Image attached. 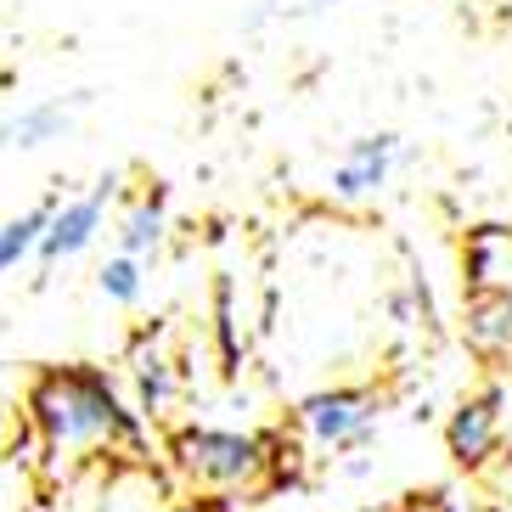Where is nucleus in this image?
<instances>
[{
    "instance_id": "f8f14e48",
    "label": "nucleus",
    "mask_w": 512,
    "mask_h": 512,
    "mask_svg": "<svg viewBox=\"0 0 512 512\" xmlns=\"http://www.w3.org/2000/svg\"><path fill=\"white\" fill-rule=\"evenodd\" d=\"M96 287H102L107 304H136V299H141V259L113 254V259L102 265V276H96Z\"/></svg>"
},
{
    "instance_id": "7ed1b4c3",
    "label": "nucleus",
    "mask_w": 512,
    "mask_h": 512,
    "mask_svg": "<svg viewBox=\"0 0 512 512\" xmlns=\"http://www.w3.org/2000/svg\"><path fill=\"white\" fill-rule=\"evenodd\" d=\"M293 422H299L310 451H355L383 422V394L366 383H332V389L304 394L293 406Z\"/></svg>"
},
{
    "instance_id": "423d86ee",
    "label": "nucleus",
    "mask_w": 512,
    "mask_h": 512,
    "mask_svg": "<svg viewBox=\"0 0 512 512\" xmlns=\"http://www.w3.org/2000/svg\"><path fill=\"white\" fill-rule=\"evenodd\" d=\"M394 164H400V136H355L344 147V158L332 164V197L338 203H372L383 186L394 181Z\"/></svg>"
},
{
    "instance_id": "4468645a",
    "label": "nucleus",
    "mask_w": 512,
    "mask_h": 512,
    "mask_svg": "<svg viewBox=\"0 0 512 512\" xmlns=\"http://www.w3.org/2000/svg\"><path fill=\"white\" fill-rule=\"evenodd\" d=\"M394 512H439V496H406Z\"/></svg>"
},
{
    "instance_id": "2eb2a0df",
    "label": "nucleus",
    "mask_w": 512,
    "mask_h": 512,
    "mask_svg": "<svg viewBox=\"0 0 512 512\" xmlns=\"http://www.w3.org/2000/svg\"><path fill=\"white\" fill-rule=\"evenodd\" d=\"M501 496L512 501V451H507V462H501Z\"/></svg>"
},
{
    "instance_id": "0eeeda50",
    "label": "nucleus",
    "mask_w": 512,
    "mask_h": 512,
    "mask_svg": "<svg viewBox=\"0 0 512 512\" xmlns=\"http://www.w3.org/2000/svg\"><path fill=\"white\" fill-rule=\"evenodd\" d=\"M467 293H512V231L479 226L462 248Z\"/></svg>"
},
{
    "instance_id": "9b49d317",
    "label": "nucleus",
    "mask_w": 512,
    "mask_h": 512,
    "mask_svg": "<svg viewBox=\"0 0 512 512\" xmlns=\"http://www.w3.org/2000/svg\"><path fill=\"white\" fill-rule=\"evenodd\" d=\"M51 209H57V197L12 214V220H0V276H12L23 259L40 254V237H46V226H51Z\"/></svg>"
},
{
    "instance_id": "6e6552de",
    "label": "nucleus",
    "mask_w": 512,
    "mask_h": 512,
    "mask_svg": "<svg viewBox=\"0 0 512 512\" xmlns=\"http://www.w3.org/2000/svg\"><path fill=\"white\" fill-rule=\"evenodd\" d=\"M467 344L484 361L512 355V293H467Z\"/></svg>"
},
{
    "instance_id": "20e7f679",
    "label": "nucleus",
    "mask_w": 512,
    "mask_h": 512,
    "mask_svg": "<svg viewBox=\"0 0 512 512\" xmlns=\"http://www.w3.org/2000/svg\"><path fill=\"white\" fill-rule=\"evenodd\" d=\"M507 406H512L507 383H484L479 394H467L462 406L451 411V422H445V456H451L462 473H484V467L501 456Z\"/></svg>"
},
{
    "instance_id": "1a4fd4ad",
    "label": "nucleus",
    "mask_w": 512,
    "mask_h": 512,
    "mask_svg": "<svg viewBox=\"0 0 512 512\" xmlns=\"http://www.w3.org/2000/svg\"><path fill=\"white\" fill-rule=\"evenodd\" d=\"M164 231H169V197H164V186H152V192L136 197V209L119 220V254H124V259L158 254Z\"/></svg>"
},
{
    "instance_id": "f257e3e1",
    "label": "nucleus",
    "mask_w": 512,
    "mask_h": 512,
    "mask_svg": "<svg viewBox=\"0 0 512 512\" xmlns=\"http://www.w3.org/2000/svg\"><path fill=\"white\" fill-rule=\"evenodd\" d=\"M29 422L57 467L141 445V417L119 400L102 366H46L29 383Z\"/></svg>"
},
{
    "instance_id": "39448f33",
    "label": "nucleus",
    "mask_w": 512,
    "mask_h": 512,
    "mask_svg": "<svg viewBox=\"0 0 512 512\" xmlns=\"http://www.w3.org/2000/svg\"><path fill=\"white\" fill-rule=\"evenodd\" d=\"M113 192H119V175H102L91 192H79V197H57L51 226H46V237H40V254L34 259H40V265H68V259L85 254L96 242V231H102V220H107Z\"/></svg>"
},
{
    "instance_id": "9d476101",
    "label": "nucleus",
    "mask_w": 512,
    "mask_h": 512,
    "mask_svg": "<svg viewBox=\"0 0 512 512\" xmlns=\"http://www.w3.org/2000/svg\"><path fill=\"white\" fill-rule=\"evenodd\" d=\"M68 130V107L62 102H40L23 113H0V152H23V147H46Z\"/></svg>"
},
{
    "instance_id": "dca6fc26",
    "label": "nucleus",
    "mask_w": 512,
    "mask_h": 512,
    "mask_svg": "<svg viewBox=\"0 0 512 512\" xmlns=\"http://www.w3.org/2000/svg\"><path fill=\"white\" fill-rule=\"evenodd\" d=\"M439 512H473V507H462V501H451V496H439Z\"/></svg>"
},
{
    "instance_id": "ddd939ff",
    "label": "nucleus",
    "mask_w": 512,
    "mask_h": 512,
    "mask_svg": "<svg viewBox=\"0 0 512 512\" xmlns=\"http://www.w3.org/2000/svg\"><path fill=\"white\" fill-rule=\"evenodd\" d=\"M152 512H226V501H203V496H181L169 507H152Z\"/></svg>"
},
{
    "instance_id": "f03ea898",
    "label": "nucleus",
    "mask_w": 512,
    "mask_h": 512,
    "mask_svg": "<svg viewBox=\"0 0 512 512\" xmlns=\"http://www.w3.org/2000/svg\"><path fill=\"white\" fill-rule=\"evenodd\" d=\"M169 467L175 479L203 501H231L242 490H259L276 467V445L265 434H242V428H175L169 439Z\"/></svg>"
}]
</instances>
